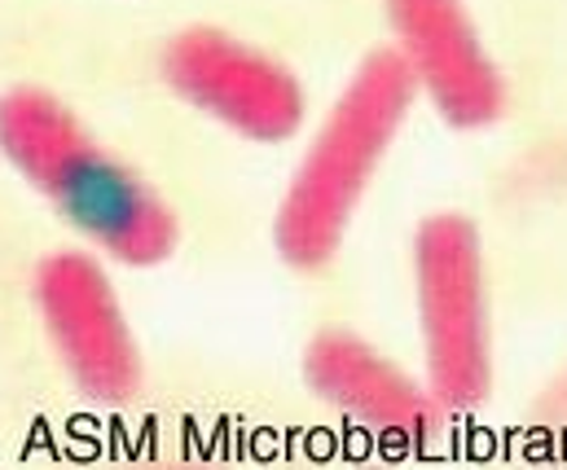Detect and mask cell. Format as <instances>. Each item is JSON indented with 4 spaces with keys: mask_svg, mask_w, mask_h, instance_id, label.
<instances>
[{
    "mask_svg": "<svg viewBox=\"0 0 567 470\" xmlns=\"http://www.w3.org/2000/svg\"><path fill=\"white\" fill-rule=\"evenodd\" d=\"M0 155L106 255L145 269L176 251V211L53 93L22 84L0 97Z\"/></svg>",
    "mask_w": 567,
    "mask_h": 470,
    "instance_id": "1",
    "label": "cell"
},
{
    "mask_svg": "<svg viewBox=\"0 0 567 470\" xmlns=\"http://www.w3.org/2000/svg\"><path fill=\"white\" fill-rule=\"evenodd\" d=\"M414 88L419 80L401 49H374L357 66L278 207L274 242L290 269L312 273L334 260L374 167L414 106Z\"/></svg>",
    "mask_w": 567,
    "mask_h": 470,
    "instance_id": "2",
    "label": "cell"
},
{
    "mask_svg": "<svg viewBox=\"0 0 567 470\" xmlns=\"http://www.w3.org/2000/svg\"><path fill=\"white\" fill-rule=\"evenodd\" d=\"M414 273L431 396L449 409H471L493 383L475 224L466 216H431L414 238Z\"/></svg>",
    "mask_w": 567,
    "mask_h": 470,
    "instance_id": "3",
    "label": "cell"
},
{
    "mask_svg": "<svg viewBox=\"0 0 567 470\" xmlns=\"http://www.w3.org/2000/svg\"><path fill=\"white\" fill-rule=\"evenodd\" d=\"M35 309L93 405H128L142 391V352L106 269L84 251H53L35 269Z\"/></svg>",
    "mask_w": 567,
    "mask_h": 470,
    "instance_id": "4",
    "label": "cell"
},
{
    "mask_svg": "<svg viewBox=\"0 0 567 470\" xmlns=\"http://www.w3.org/2000/svg\"><path fill=\"white\" fill-rule=\"evenodd\" d=\"M163 80L203 115L251 142H286L303 124V88L278 58L216 31L189 27L163 49Z\"/></svg>",
    "mask_w": 567,
    "mask_h": 470,
    "instance_id": "5",
    "label": "cell"
},
{
    "mask_svg": "<svg viewBox=\"0 0 567 470\" xmlns=\"http://www.w3.org/2000/svg\"><path fill=\"white\" fill-rule=\"evenodd\" d=\"M401 53L453 128H484L502 115L506 88L462 0H388Z\"/></svg>",
    "mask_w": 567,
    "mask_h": 470,
    "instance_id": "6",
    "label": "cell"
},
{
    "mask_svg": "<svg viewBox=\"0 0 567 470\" xmlns=\"http://www.w3.org/2000/svg\"><path fill=\"white\" fill-rule=\"evenodd\" d=\"M303 378L321 400H330L379 436L423 445L440 431V405L357 334H317L303 352Z\"/></svg>",
    "mask_w": 567,
    "mask_h": 470,
    "instance_id": "7",
    "label": "cell"
}]
</instances>
